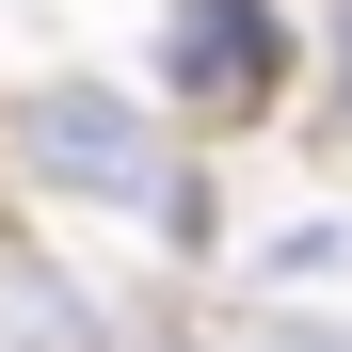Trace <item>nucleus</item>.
<instances>
[{
  "mask_svg": "<svg viewBox=\"0 0 352 352\" xmlns=\"http://www.w3.org/2000/svg\"><path fill=\"white\" fill-rule=\"evenodd\" d=\"M0 352H112V320H96L80 272H48V256L0 241Z\"/></svg>",
  "mask_w": 352,
  "mask_h": 352,
  "instance_id": "obj_3",
  "label": "nucleus"
},
{
  "mask_svg": "<svg viewBox=\"0 0 352 352\" xmlns=\"http://www.w3.org/2000/svg\"><path fill=\"white\" fill-rule=\"evenodd\" d=\"M176 112H192V129H256V112L305 80V48H288V16L272 0H176Z\"/></svg>",
  "mask_w": 352,
  "mask_h": 352,
  "instance_id": "obj_2",
  "label": "nucleus"
},
{
  "mask_svg": "<svg viewBox=\"0 0 352 352\" xmlns=\"http://www.w3.org/2000/svg\"><path fill=\"white\" fill-rule=\"evenodd\" d=\"M320 112L352 129V0H336V65H320Z\"/></svg>",
  "mask_w": 352,
  "mask_h": 352,
  "instance_id": "obj_4",
  "label": "nucleus"
},
{
  "mask_svg": "<svg viewBox=\"0 0 352 352\" xmlns=\"http://www.w3.org/2000/svg\"><path fill=\"white\" fill-rule=\"evenodd\" d=\"M0 160L32 176V192H80V208H144L160 241H176V208L208 192L192 160H176V129L144 96H112V80H32L16 112H0Z\"/></svg>",
  "mask_w": 352,
  "mask_h": 352,
  "instance_id": "obj_1",
  "label": "nucleus"
}]
</instances>
